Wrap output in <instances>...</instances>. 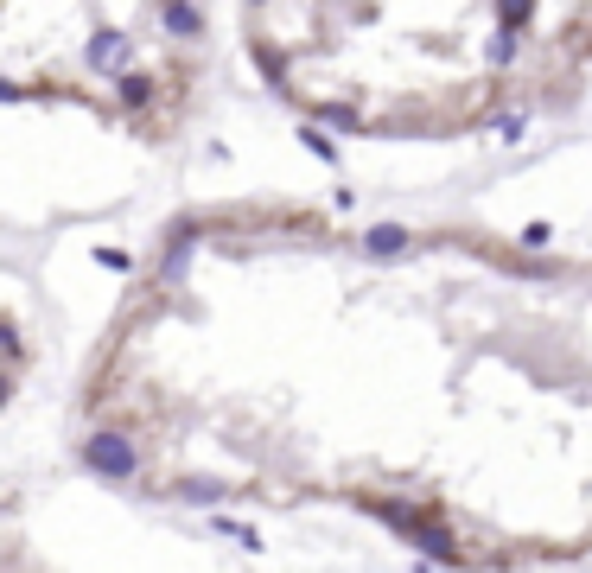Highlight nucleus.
Instances as JSON below:
<instances>
[{"label": "nucleus", "mask_w": 592, "mask_h": 573, "mask_svg": "<svg viewBox=\"0 0 592 573\" xmlns=\"http://www.w3.org/2000/svg\"><path fill=\"white\" fill-rule=\"evenodd\" d=\"M77 453L160 503H338L465 567L592 554V262L478 223L185 211L77 382Z\"/></svg>", "instance_id": "nucleus-1"}, {"label": "nucleus", "mask_w": 592, "mask_h": 573, "mask_svg": "<svg viewBox=\"0 0 592 573\" xmlns=\"http://www.w3.org/2000/svg\"><path fill=\"white\" fill-rule=\"evenodd\" d=\"M0 77L13 102L172 147L211 90V20L198 0H0Z\"/></svg>", "instance_id": "nucleus-3"}, {"label": "nucleus", "mask_w": 592, "mask_h": 573, "mask_svg": "<svg viewBox=\"0 0 592 573\" xmlns=\"http://www.w3.org/2000/svg\"><path fill=\"white\" fill-rule=\"evenodd\" d=\"M242 45L293 115L370 141L497 128L548 71V0H242Z\"/></svg>", "instance_id": "nucleus-2"}]
</instances>
